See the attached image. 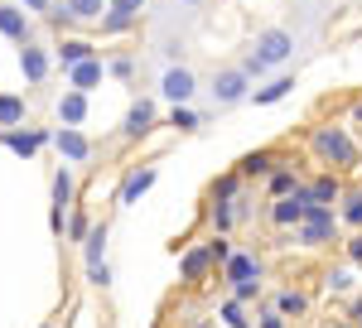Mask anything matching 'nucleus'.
<instances>
[{
  "instance_id": "f257e3e1",
  "label": "nucleus",
  "mask_w": 362,
  "mask_h": 328,
  "mask_svg": "<svg viewBox=\"0 0 362 328\" xmlns=\"http://www.w3.org/2000/svg\"><path fill=\"white\" fill-rule=\"evenodd\" d=\"M290 54H295V34L280 29V25H271V29H261V34L251 39L247 58H242V73H247V78H266V73L280 68Z\"/></svg>"
},
{
  "instance_id": "f03ea898",
  "label": "nucleus",
  "mask_w": 362,
  "mask_h": 328,
  "mask_svg": "<svg viewBox=\"0 0 362 328\" xmlns=\"http://www.w3.org/2000/svg\"><path fill=\"white\" fill-rule=\"evenodd\" d=\"M309 145H314V155H319V164H324L329 174L358 164V140L348 136V126H319V131L309 136Z\"/></svg>"
},
{
  "instance_id": "7ed1b4c3",
  "label": "nucleus",
  "mask_w": 362,
  "mask_h": 328,
  "mask_svg": "<svg viewBox=\"0 0 362 328\" xmlns=\"http://www.w3.org/2000/svg\"><path fill=\"white\" fill-rule=\"evenodd\" d=\"M290 232H295V242H300V246H324V242H334L338 218H334V208H324V203H309L305 218H300V227H290Z\"/></svg>"
},
{
  "instance_id": "20e7f679",
  "label": "nucleus",
  "mask_w": 362,
  "mask_h": 328,
  "mask_svg": "<svg viewBox=\"0 0 362 328\" xmlns=\"http://www.w3.org/2000/svg\"><path fill=\"white\" fill-rule=\"evenodd\" d=\"M160 92H165L174 107H189V102H194V92H198L194 68H184V63H169L165 73H160Z\"/></svg>"
},
{
  "instance_id": "39448f33",
  "label": "nucleus",
  "mask_w": 362,
  "mask_h": 328,
  "mask_svg": "<svg viewBox=\"0 0 362 328\" xmlns=\"http://www.w3.org/2000/svg\"><path fill=\"white\" fill-rule=\"evenodd\" d=\"M251 97V78L242 68H223L218 78H213V107H237V102H247Z\"/></svg>"
},
{
  "instance_id": "423d86ee",
  "label": "nucleus",
  "mask_w": 362,
  "mask_h": 328,
  "mask_svg": "<svg viewBox=\"0 0 362 328\" xmlns=\"http://www.w3.org/2000/svg\"><path fill=\"white\" fill-rule=\"evenodd\" d=\"M155 179H160V169H155V164H136V169L126 174L121 193H116V198H121V208H136L140 198H145V193L155 189Z\"/></svg>"
},
{
  "instance_id": "0eeeda50",
  "label": "nucleus",
  "mask_w": 362,
  "mask_h": 328,
  "mask_svg": "<svg viewBox=\"0 0 362 328\" xmlns=\"http://www.w3.org/2000/svg\"><path fill=\"white\" fill-rule=\"evenodd\" d=\"M54 145H58V155L68 164H87L92 160V140L78 131V126H63V131H54Z\"/></svg>"
},
{
  "instance_id": "6e6552de",
  "label": "nucleus",
  "mask_w": 362,
  "mask_h": 328,
  "mask_svg": "<svg viewBox=\"0 0 362 328\" xmlns=\"http://www.w3.org/2000/svg\"><path fill=\"white\" fill-rule=\"evenodd\" d=\"M150 131H155V102H150V97H140V102H131V111H126L121 136H126V140H145Z\"/></svg>"
},
{
  "instance_id": "1a4fd4ad",
  "label": "nucleus",
  "mask_w": 362,
  "mask_h": 328,
  "mask_svg": "<svg viewBox=\"0 0 362 328\" xmlns=\"http://www.w3.org/2000/svg\"><path fill=\"white\" fill-rule=\"evenodd\" d=\"M49 131H15V126H10V131H0V145H5V150H15V155H20V160H34V155H39V145H49Z\"/></svg>"
},
{
  "instance_id": "9d476101",
  "label": "nucleus",
  "mask_w": 362,
  "mask_h": 328,
  "mask_svg": "<svg viewBox=\"0 0 362 328\" xmlns=\"http://www.w3.org/2000/svg\"><path fill=\"white\" fill-rule=\"evenodd\" d=\"M20 73H25V82L39 87V82L49 78V49H44V44H34V39L20 44Z\"/></svg>"
},
{
  "instance_id": "9b49d317",
  "label": "nucleus",
  "mask_w": 362,
  "mask_h": 328,
  "mask_svg": "<svg viewBox=\"0 0 362 328\" xmlns=\"http://www.w3.org/2000/svg\"><path fill=\"white\" fill-rule=\"evenodd\" d=\"M0 34L15 39V44H29L34 39V20H29L20 5H0Z\"/></svg>"
},
{
  "instance_id": "f8f14e48",
  "label": "nucleus",
  "mask_w": 362,
  "mask_h": 328,
  "mask_svg": "<svg viewBox=\"0 0 362 328\" xmlns=\"http://www.w3.org/2000/svg\"><path fill=\"white\" fill-rule=\"evenodd\" d=\"M223 280L227 285H247V280H261V261L247 256V251H232L223 261Z\"/></svg>"
},
{
  "instance_id": "ddd939ff",
  "label": "nucleus",
  "mask_w": 362,
  "mask_h": 328,
  "mask_svg": "<svg viewBox=\"0 0 362 328\" xmlns=\"http://www.w3.org/2000/svg\"><path fill=\"white\" fill-rule=\"evenodd\" d=\"M295 87H300V82L290 78V73H280V78H271L266 87H251L247 102H256V107H276V102H285V97H290Z\"/></svg>"
},
{
  "instance_id": "4468645a",
  "label": "nucleus",
  "mask_w": 362,
  "mask_h": 328,
  "mask_svg": "<svg viewBox=\"0 0 362 328\" xmlns=\"http://www.w3.org/2000/svg\"><path fill=\"white\" fill-rule=\"evenodd\" d=\"M68 208H73V169H68V164H63V169H58L54 174V232H63V213H68Z\"/></svg>"
},
{
  "instance_id": "2eb2a0df",
  "label": "nucleus",
  "mask_w": 362,
  "mask_h": 328,
  "mask_svg": "<svg viewBox=\"0 0 362 328\" xmlns=\"http://www.w3.org/2000/svg\"><path fill=\"white\" fill-rule=\"evenodd\" d=\"M102 78H107V63H102V58H87V63H73V68H68V87H73V92H92Z\"/></svg>"
},
{
  "instance_id": "dca6fc26",
  "label": "nucleus",
  "mask_w": 362,
  "mask_h": 328,
  "mask_svg": "<svg viewBox=\"0 0 362 328\" xmlns=\"http://www.w3.org/2000/svg\"><path fill=\"white\" fill-rule=\"evenodd\" d=\"M58 10L68 15V25H92V20L107 15V0H63Z\"/></svg>"
},
{
  "instance_id": "f3484780",
  "label": "nucleus",
  "mask_w": 362,
  "mask_h": 328,
  "mask_svg": "<svg viewBox=\"0 0 362 328\" xmlns=\"http://www.w3.org/2000/svg\"><path fill=\"white\" fill-rule=\"evenodd\" d=\"M58 121H63V126H83L87 121V92H73V87H68V92L58 97Z\"/></svg>"
},
{
  "instance_id": "a211bd4d",
  "label": "nucleus",
  "mask_w": 362,
  "mask_h": 328,
  "mask_svg": "<svg viewBox=\"0 0 362 328\" xmlns=\"http://www.w3.org/2000/svg\"><path fill=\"white\" fill-rule=\"evenodd\" d=\"M276 164H280V160H276V150H251V155H242L237 174H242V179H266Z\"/></svg>"
},
{
  "instance_id": "6ab92c4d",
  "label": "nucleus",
  "mask_w": 362,
  "mask_h": 328,
  "mask_svg": "<svg viewBox=\"0 0 362 328\" xmlns=\"http://www.w3.org/2000/svg\"><path fill=\"white\" fill-rule=\"evenodd\" d=\"M309 189V203H324V208H334L338 198H343V184H338V174H319L314 184H305Z\"/></svg>"
},
{
  "instance_id": "aec40b11",
  "label": "nucleus",
  "mask_w": 362,
  "mask_h": 328,
  "mask_svg": "<svg viewBox=\"0 0 362 328\" xmlns=\"http://www.w3.org/2000/svg\"><path fill=\"white\" fill-rule=\"evenodd\" d=\"M83 261L87 266H107V222H97L83 237Z\"/></svg>"
},
{
  "instance_id": "412c9836",
  "label": "nucleus",
  "mask_w": 362,
  "mask_h": 328,
  "mask_svg": "<svg viewBox=\"0 0 362 328\" xmlns=\"http://www.w3.org/2000/svg\"><path fill=\"white\" fill-rule=\"evenodd\" d=\"M208 266H218V261L208 256V246H194V251L184 256V266H179V271H184V280H189V285H198V280L208 275Z\"/></svg>"
},
{
  "instance_id": "4be33fe9",
  "label": "nucleus",
  "mask_w": 362,
  "mask_h": 328,
  "mask_svg": "<svg viewBox=\"0 0 362 328\" xmlns=\"http://www.w3.org/2000/svg\"><path fill=\"white\" fill-rule=\"evenodd\" d=\"M10 126H25V97L0 92V131H10Z\"/></svg>"
},
{
  "instance_id": "5701e85b",
  "label": "nucleus",
  "mask_w": 362,
  "mask_h": 328,
  "mask_svg": "<svg viewBox=\"0 0 362 328\" xmlns=\"http://www.w3.org/2000/svg\"><path fill=\"white\" fill-rule=\"evenodd\" d=\"M58 58H63V68H73V63H87V58H97V49H92L87 39H63V44H58Z\"/></svg>"
},
{
  "instance_id": "b1692460",
  "label": "nucleus",
  "mask_w": 362,
  "mask_h": 328,
  "mask_svg": "<svg viewBox=\"0 0 362 328\" xmlns=\"http://www.w3.org/2000/svg\"><path fill=\"white\" fill-rule=\"evenodd\" d=\"M208 222H213L218 237H227V232L237 227V198H232V203H213V208H208Z\"/></svg>"
},
{
  "instance_id": "393cba45",
  "label": "nucleus",
  "mask_w": 362,
  "mask_h": 328,
  "mask_svg": "<svg viewBox=\"0 0 362 328\" xmlns=\"http://www.w3.org/2000/svg\"><path fill=\"white\" fill-rule=\"evenodd\" d=\"M218 324H223V328H251L242 300H223V304H218Z\"/></svg>"
},
{
  "instance_id": "a878e982",
  "label": "nucleus",
  "mask_w": 362,
  "mask_h": 328,
  "mask_svg": "<svg viewBox=\"0 0 362 328\" xmlns=\"http://www.w3.org/2000/svg\"><path fill=\"white\" fill-rule=\"evenodd\" d=\"M276 309H280V314H285V319H290V314L300 319V314H305V309H309V295H305V290H280Z\"/></svg>"
},
{
  "instance_id": "bb28decb",
  "label": "nucleus",
  "mask_w": 362,
  "mask_h": 328,
  "mask_svg": "<svg viewBox=\"0 0 362 328\" xmlns=\"http://www.w3.org/2000/svg\"><path fill=\"white\" fill-rule=\"evenodd\" d=\"M169 126H174V131H184V136H194L198 126H203V116H198L194 107H174V111H169Z\"/></svg>"
},
{
  "instance_id": "cd10ccee",
  "label": "nucleus",
  "mask_w": 362,
  "mask_h": 328,
  "mask_svg": "<svg viewBox=\"0 0 362 328\" xmlns=\"http://www.w3.org/2000/svg\"><path fill=\"white\" fill-rule=\"evenodd\" d=\"M295 184H300V179H295V169H271V174H266V189H271V198H285Z\"/></svg>"
},
{
  "instance_id": "c85d7f7f",
  "label": "nucleus",
  "mask_w": 362,
  "mask_h": 328,
  "mask_svg": "<svg viewBox=\"0 0 362 328\" xmlns=\"http://www.w3.org/2000/svg\"><path fill=\"white\" fill-rule=\"evenodd\" d=\"M232 198H242V174H223L213 184V203H232Z\"/></svg>"
},
{
  "instance_id": "c756f323",
  "label": "nucleus",
  "mask_w": 362,
  "mask_h": 328,
  "mask_svg": "<svg viewBox=\"0 0 362 328\" xmlns=\"http://www.w3.org/2000/svg\"><path fill=\"white\" fill-rule=\"evenodd\" d=\"M353 280H358V275L343 266V271H329V275H324V290H329V295H348V290H353Z\"/></svg>"
},
{
  "instance_id": "7c9ffc66",
  "label": "nucleus",
  "mask_w": 362,
  "mask_h": 328,
  "mask_svg": "<svg viewBox=\"0 0 362 328\" xmlns=\"http://www.w3.org/2000/svg\"><path fill=\"white\" fill-rule=\"evenodd\" d=\"M343 222L362 227V193H343Z\"/></svg>"
},
{
  "instance_id": "2f4dec72",
  "label": "nucleus",
  "mask_w": 362,
  "mask_h": 328,
  "mask_svg": "<svg viewBox=\"0 0 362 328\" xmlns=\"http://www.w3.org/2000/svg\"><path fill=\"white\" fill-rule=\"evenodd\" d=\"M107 10H112V15H126V20H140L145 0H107Z\"/></svg>"
},
{
  "instance_id": "473e14b6",
  "label": "nucleus",
  "mask_w": 362,
  "mask_h": 328,
  "mask_svg": "<svg viewBox=\"0 0 362 328\" xmlns=\"http://www.w3.org/2000/svg\"><path fill=\"white\" fill-rule=\"evenodd\" d=\"M203 246H208V256H213L218 266H223L227 256H232V242H227V237H218V232H213V237H208V242H203Z\"/></svg>"
},
{
  "instance_id": "72a5a7b5",
  "label": "nucleus",
  "mask_w": 362,
  "mask_h": 328,
  "mask_svg": "<svg viewBox=\"0 0 362 328\" xmlns=\"http://www.w3.org/2000/svg\"><path fill=\"white\" fill-rule=\"evenodd\" d=\"M87 232H92V222H87L83 213H73V218H68V242H83Z\"/></svg>"
},
{
  "instance_id": "f704fd0d",
  "label": "nucleus",
  "mask_w": 362,
  "mask_h": 328,
  "mask_svg": "<svg viewBox=\"0 0 362 328\" xmlns=\"http://www.w3.org/2000/svg\"><path fill=\"white\" fill-rule=\"evenodd\" d=\"M256 295H261V280H247V285H232V300H256Z\"/></svg>"
},
{
  "instance_id": "c9c22d12",
  "label": "nucleus",
  "mask_w": 362,
  "mask_h": 328,
  "mask_svg": "<svg viewBox=\"0 0 362 328\" xmlns=\"http://www.w3.org/2000/svg\"><path fill=\"white\" fill-rule=\"evenodd\" d=\"M87 280L107 290V285H112V266H87Z\"/></svg>"
},
{
  "instance_id": "e433bc0d",
  "label": "nucleus",
  "mask_w": 362,
  "mask_h": 328,
  "mask_svg": "<svg viewBox=\"0 0 362 328\" xmlns=\"http://www.w3.org/2000/svg\"><path fill=\"white\" fill-rule=\"evenodd\" d=\"M20 10H25V15H49L54 0H20Z\"/></svg>"
},
{
  "instance_id": "4c0bfd02",
  "label": "nucleus",
  "mask_w": 362,
  "mask_h": 328,
  "mask_svg": "<svg viewBox=\"0 0 362 328\" xmlns=\"http://www.w3.org/2000/svg\"><path fill=\"white\" fill-rule=\"evenodd\" d=\"M256 324H261V328H285V314H280V309H266Z\"/></svg>"
},
{
  "instance_id": "58836bf2",
  "label": "nucleus",
  "mask_w": 362,
  "mask_h": 328,
  "mask_svg": "<svg viewBox=\"0 0 362 328\" xmlns=\"http://www.w3.org/2000/svg\"><path fill=\"white\" fill-rule=\"evenodd\" d=\"M112 73H116V78H131V73H136V63H131V58H116Z\"/></svg>"
},
{
  "instance_id": "ea45409f",
  "label": "nucleus",
  "mask_w": 362,
  "mask_h": 328,
  "mask_svg": "<svg viewBox=\"0 0 362 328\" xmlns=\"http://www.w3.org/2000/svg\"><path fill=\"white\" fill-rule=\"evenodd\" d=\"M348 261H353V266H362V232L348 242Z\"/></svg>"
},
{
  "instance_id": "a19ab883",
  "label": "nucleus",
  "mask_w": 362,
  "mask_h": 328,
  "mask_svg": "<svg viewBox=\"0 0 362 328\" xmlns=\"http://www.w3.org/2000/svg\"><path fill=\"white\" fill-rule=\"evenodd\" d=\"M353 328H362V295L353 300Z\"/></svg>"
},
{
  "instance_id": "79ce46f5",
  "label": "nucleus",
  "mask_w": 362,
  "mask_h": 328,
  "mask_svg": "<svg viewBox=\"0 0 362 328\" xmlns=\"http://www.w3.org/2000/svg\"><path fill=\"white\" fill-rule=\"evenodd\" d=\"M353 126L362 131V102H353Z\"/></svg>"
},
{
  "instance_id": "37998d69",
  "label": "nucleus",
  "mask_w": 362,
  "mask_h": 328,
  "mask_svg": "<svg viewBox=\"0 0 362 328\" xmlns=\"http://www.w3.org/2000/svg\"><path fill=\"white\" fill-rule=\"evenodd\" d=\"M179 5H203V0H179Z\"/></svg>"
},
{
  "instance_id": "c03bdc74",
  "label": "nucleus",
  "mask_w": 362,
  "mask_h": 328,
  "mask_svg": "<svg viewBox=\"0 0 362 328\" xmlns=\"http://www.w3.org/2000/svg\"><path fill=\"white\" fill-rule=\"evenodd\" d=\"M334 328H353V324H334Z\"/></svg>"
},
{
  "instance_id": "a18cd8bd",
  "label": "nucleus",
  "mask_w": 362,
  "mask_h": 328,
  "mask_svg": "<svg viewBox=\"0 0 362 328\" xmlns=\"http://www.w3.org/2000/svg\"><path fill=\"white\" fill-rule=\"evenodd\" d=\"M194 328H208V324H194Z\"/></svg>"
}]
</instances>
